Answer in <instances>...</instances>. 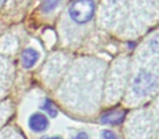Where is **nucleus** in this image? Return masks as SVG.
<instances>
[{"instance_id": "obj_2", "label": "nucleus", "mask_w": 159, "mask_h": 139, "mask_svg": "<svg viewBox=\"0 0 159 139\" xmlns=\"http://www.w3.org/2000/svg\"><path fill=\"white\" fill-rule=\"evenodd\" d=\"M95 13L96 0H72L60 18V44L66 48L82 44L91 33Z\"/></svg>"}, {"instance_id": "obj_5", "label": "nucleus", "mask_w": 159, "mask_h": 139, "mask_svg": "<svg viewBox=\"0 0 159 139\" xmlns=\"http://www.w3.org/2000/svg\"><path fill=\"white\" fill-rule=\"evenodd\" d=\"M125 117V112L119 109H113L105 112L100 117V121L104 124H109V125H119L124 121Z\"/></svg>"}, {"instance_id": "obj_12", "label": "nucleus", "mask_w": 159, "mask_h": 139, "mask_svg": "<svg viewBox=\"0 0 159 139\" xmlns=\"http://www.w3.org/2000/svg\"><path fill=\"white\" fill-rule=\"evenodd\" d=\"M1 1H3V0H0V2H1Z\"/></svg>"}, {"instance_id": "obj_8", "label": "nucleus", "mask_w": 159, "mask_h": 139, "mask_svg": "<svg viewBox=\"0 0 159 139\" xmlns=\"http://www.w3.org/2000/svg\"><path fill=\"white\" fill-rule=\"evenodd\" d=\"M40 109H42L44 112H46L50 117H56L58 114V109L56 108L55 103L49 99H45L44 101H43L42 106H40Z\"/></svg>"}, {"instance_id": "obj_6", "label": "nucleus", "mask_w": 159, "mask_h": 139, "mask_svg": "<svg viewBox=\"0 0 159 139\" xmlns=\"http://www.w3.org/2000/svg\"><path fill=\"white\" fill-rule=\"evenodd\" d=\"M39 52L34 48H26L22 52L21 61L24 68H32L39 60Z\"/></svg>"}, {"instance_id": "obj_13", "label": "nucleus", "mask_w": 159, "mask_h": 139, "mask_svg": "<svg viewBox=\"0 0 159 139\" xmlns=\"http://www.w3.org/2000/svg\"><path fill=\"white\" fill-rule=\"evenodd\" d=\"M0 91H1V87H0Z\"/></svg>"}, {"instance_id": "obj_10", "label": "nucleus", "mask_w": 159, "mask_h": 139, "mask_svg": "<svg viewBox=\"0 0 159 139\" xmlns=\"http://www.w3.org/2000/svg\"><path fill=\"white\" fill-rule=\"evenodd\" d=\"M72 139H89V135H87V132H77V134L75 135Z\"/></svg>"}, {"instance_id": "obj_3", "label": "nucleus", "mask_w": 159, "mask_h": 139, "mask_svg": "<svg viewBox=\"0 0 159 139\" xmlns=\"http://www.w3.org/2000/svg\"><path fill=\"white\" fill-rule=\"evenodd\" d=\"M159 87V75L143 67H136L131 80L130 96L135 99H144Z\"/></svg>"}, {"instance_id": "obj_1", "label": "nucleus", "mask_w": 159, "mask_h": 139, "mask_svg": "<svg viewBox=\"0 0 159 139\" xmlns=\"http://www.w3.org/2000/svg\"><path fill=\"white\" fill-rule=\"evenodd\" d=\"M97 24L121 39H136L159 24V0H102Z\"/></svg>"}, {"instance_id": "obj_11", "label": "nucleus", "mask_w": 159, "mask_h": 139, "mask_svg": "<svg viewBox=\"0 0 159 139\" xmlns=\"http://www.w3.org/2000/svg\"><path fill=\"white\" fill-rule=\"evenodd\" d=\"M40 139H62V138L59 136H55V137H43V138H40Z\"/></svg>"}, {"instance_id": "obj_9", "label": "nucleus", "mask_w": 159, "mask_h": 139, "mask_svg": "<svg viewBox=\"0 0 159 139\" xmlns=\"http://www.w3.org/2000/svg\"><path fill=\"white\" fill-rule=\"evenodd\" d=\"M102 139H118L117 135L111 130H104L102 132Z\"/></svg>"}, {"instance_id": "obj_4", "label": "nucleus", "mask_w": 159, "mask_h": 139, "mask_svg": "<svg viewBox=\"0 0 159 139\" xmlns=\"http://www.w3.org/2000/svg\"><path fill=\"white\" fill-rule=\"evenodd\" d=\"M49 121L44 113L35 112L29 117V127L34 132H43L48 128Z\"/></svg>"}, {"instance_id": "obj_7", "label": "nucleus", "mask_w": 159, "mask_h": 139, "mask_svg": "<svg viewBox=\"0 0 159 139\" xmlns=\"http://www.w3.org/2000/svg\"><path fill=\"white\" fill-rule=\"evenodd\" d=\"M66 0H42L40 5V12L44 15H51L57 12Z\"/></svg>"}]
</instances>
